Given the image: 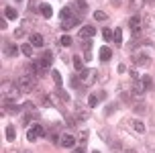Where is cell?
<instances>
[{"mask_svg": "<svg viewBox=\"0 0 155 153\" xmlns=\"http://www.w3.org/2000/svg\"><path fill=\"white\" fill-rule=\"evenodd\" d=\"M80 18H82V16L76 15V10L71 6H65V8L59 10V21H61L63 31H70V29H74L76 25H80Z\"/></svg>", "mask_w": 155, "mask_h": 153, "instance_id": "6da1fadb", "label": "cell"}, {"mask_svg": "<svg viewBox=\"0 0 155 153\" xmlns=\"http://www.w3.org/2000/svg\"><path fill=\"white\" fill-rule=\"evenodd\" d=\"M16 86L21 88V92H33L37 86V78L33 74H23V76L16 80Z\"/></svg>", "mask_w": 155, "mask_h": 153, "instance_id": "7a4b0ae2", "label": "cell"}, {"mask_svg": "<svg viewBox=\"0 0 155 153\" xmlns=\"http://www.w3.org/2000/svg\"><path fill=\"white\" fill-rule=\"evenodd\" d=\"M18 94H21V88L18 86H15L12 82H8V80L2 82V98L15 100V98H18Z\"/></svg>", "mask_w": 155, "mask_h": 153, "instance_id": "3957f363", "label": "cell"}, {"mask_svg": "<svg viewBox=\"0 0 155 153\" xmlns=\"http://www.w3.org/2000/svg\"><path fill=\"white\" fill-rule=\"evenodd\" d=\"M78 80H80V84H84V86L94 84V80H96V69L86 68V69H82V72H78Z\"/></svg>", "mask_w": 155, "mask_h": 153, "instance_id": "277c9868", "label": "cell"}, {"mask_svg": "<svg viewBox=\"0 0 155 153\" xmlns=\"http://www.w3.org/2000/svg\"><path fill=\"white\" fill-rule=\"evenodd\" d=\"M41 135H45V129L41 127V125H35V127H29V131H27V139L31 141V143H35Z\"/></svg>", "mask_w": 155, "mask_h": 153, "instance_id": "5b68a950", "label": "cell"}, {"mask_svg": "<svg viewBox=\"0 0 155 153\" xmlns=\"http://www.w3.org/2000/svg\"><path fill=\"white\" fill-rule=\"evenodd\" d=\"M129 25H131L133 37L137 39V37H139V35H141V29H143V18H141L139 15H135V16H133V18H131V23H129Z\"/></svg>", "mask_w": 155, "mask_h": 153, "instance_id": "8992f818", "label": "cell"}, {"mask_svg": "<svg viewBox=\"0 0 155 153\" xmlns=\"http://www.w3.org/2000/svg\"><path fill=\"white\" fill-rule=\"evenodd\" d=\"M94 35H96V29H94L92 25H86V27H82V29H80L78 39H82V41H90Z\"/></svg>", "mask_w": 155, "mask_h": 153, "instance_id": "52a82bcc", "label": "cell"}, {"mask_svg": "<svg viewBox=\"0 0 155 153\" xmlns=\"http://www.w3.org/2000/svg\"><path fill=\"white\" fill-rule=\"evenodd\" d=\"M51 63H53V53H51V51H43L41 59L37 61V65L41 69H49V68H51Z\"/></svg>", "mask_w": 155, "mask_h": 153, "instance_id": "ba28073f", "label": "cell"}, {"mask_svg": "<svg viewBox=\"0 0 155 153\" xmlns=\"http://www.w3.org/2000/svg\"><path fill=\"white\" fill-rule=\"evenodd\" d=\"M133 61H135V65H149V55L141 49V51H135V55H133Z\"/></svg>", "mask_w": 155, "mask_h": 153, "instance_id": "9c48e42d", "label": "cell"}, {"mask_svg": "<svg viewBox=\"0 0 155 153\" xmlns=\"http://www.w3.org/2000/svg\"><path fill=\"white\" fill-rule=\"evenodd\" d=\"M29 39H31L29 43H31L33 47H43V45H45V39H43V35H39V33H33Z\"/></svg>", "mask_w": 155, "mask_h": 153, "instance_id": "30bf717a", "label": "cell"}, {"mask_svg": "<svg viewBox=\"0 0 155 153\" xmlns=\"http://www.w3.org/2000/svg\"><path fill=\"white\" fill-rule=\"evenodd\" d=\"M90 116V110L84 106H76V121H88Z\"/></svg>", "mask_w": 155, "mask_h": 153, "instance_id": "8fae6325", "label": "cell"}, {"mask_svg": "<svg viewBox=\"0 0 155 153\" xmlns=\"http://www.w3.org/2000/svg\"><path fill=\"white\" fill-rule=\"evenodd\" d=\"M18 53V47L15 45V43H4V55H6V57H15V55Z\"/></svg>", "mask_w": 155, "mask_h": 153, "instance_id": "7c38bea8", "label": "cell"}, {"mask_svg": "<svg viewBox=\"0 0 155 153\" xmlns=\"http://www.w3.org/2000/svg\"><path fill=\"white\" fill-rule=\"evenodd\" d=\"M61 147H74L76 145V137L74 135H70V133H65V135H61Z\"/></svg>", "mask_w": 155, "mask_h": 153, "instance_id": "4fadbf2b", "label": "cell"}, {"mask_svg": "<svg viewBox=\"0 0 155 153\" xmlns=\"http://www.w3.org/2000/svg\"><path fill=\"white\" fill-rule=\"evenodd\" d=\"M71 8H74V10H76L78 15L82 16L86 12V10H88V6H86V2L84 0H76V2H74V4H71Z\"/></svg>", "mask_w": 155, "mask_h": 153, "instance_id": "5bb4252c", "label": "cell"}, {"mask_svg": "<svg viewBox=\"0 0 155 153\" xmlns=\"http://www.w3.org/2000/svg\"><path fill=\"white\" fill-rule=\"evenodd\" d=\"M131 127L137 131L139 135H141V133H145V125H143V121H139V118H133V121H131Z\"/></svg>", "mask_w": 155, "mask_h": 153, "instance_id": "9a60e30c", "label": "cell"}, {"mask_svg": "<svg viewBox=\"0 0 155 153\" xmlns=\"http://www.w3.org/2000/svg\"><path fill=\"white\" fill-rule=\"evenodd\" d=\"M39 12L45 16V18H51V15H53V10H51L49 4H41V6H39Z\"/></svg>", "mask_w": 155, "mask_h": 153, "instance_id": "2e32d148", "label": "cell"}, {"mask_svg": "<svg viewBox=\"0 0 155 153\" xmlns=\"http://www.w3.org/2000/svg\"><path fill=\"white\" fill-rule=\"evenodd\" d=\"M4 18H8V21H15L16 18V10L10 6H4Z\"/></svg>", "mask_w": 155, "mask_h": 153, "instance_id": "e0dca14e", "label": "cell"}, {"mask_svg": "<svg viewBox=\"0 0 155 153\" xmlns=\"http://www.w3.org/2000/svg\"><path fill=\"white\" fill-rule=\"evenodd\" d=\"M110 57H112V51H110L108 47H102L100 49V59L102 61H110Z\"/></svg>", "mask_w": 155, "mask_h": 153, "instance_id": "ac0fdd59", "label": "cell"}, {"mask_svg": "<svg viewBox=\"0 0 155 153\" xmlns=\"http://www.w3.org/2000/svg\"><path fill=\"white\" fill-rule=\"evenodd\" d=\"M145 92V86L141 84V80H137V84H135V88H133V96H141Z\"/></svg>", "mask_w": 155, "mask_h": 153, "instance_id": "d6986e66", "label": "cell"}, {"mask_svg": "<svg viewBox=\"0 0 155 153\" xmlns=\"http://www.w3.org/2000/svg\"><path fill=\"white\" fill-rule=\"evenodd\" d=\"M6 139H8V141H15V139H16V129L12 127V125H8V127H6Z\"/></svg>", "mask_w": 155, "mask_h": 153, "instance_id": "ffe728a7", "label": "cell"}, {"mask_svg": "<svg viewBox=\"0 0 155 153\" xmlns=\"http://www.w3.org/2000/svg\"><path fill=\"white\" fill-rule=\"evenodd\" d=\"M143 4H145V0H129V8L131 10H139Z\"/></svg>", "mask_w": 155, "mask_h": 153, "instance_id": "44dd1931", "label": "cell"}, {"mask_svg": "<svg viewBox=\"0 0 155 153\" xmlns=\"http://www.w3.org/2000/svg\"><path fill=\"white\" fill-rule=\"evenodd\" d=\"M102 37L106 39V41H114V31H110L108 27H106V29H102Z\"/></svg>", "mask_w": 155, "mask_h": 153, "instance_id": "7402d4cb", "label": "cell"}, {"mask_svg": "<svg viewBox=\"0 0 155 153\" xmlns=\"http://www.w3.org/2000/svg\"><path fill=\"white\" fill-rule=\"evenodd\" d=\"M141 84L145 86V90H149V88H153V80H151L149 76H143L141 78Z\"/></svg>", "mask_w": 155, "mask_h": 153, "instance_id": "603a6c76", "label": "cell"}, {"mask_svg": "<svg viewBox=\"0 0 155 153\" xmlns=\"http://www.w3.org/2000/svg\"><path fill=\"white\" fill-rule=\"evenodd\" d=\"M21 51H23L27 57H31V55H33V45H31V43H25V45L21 47Z\"/></svg>", "mask_w": 155, "mask_h": 153, "instance_id": "cb8c5ba5", "label": "cell"}, {"mask_svg": "<svg viewBox=\"0 0 155 153\" xmlns=\"http://www.w3.org/2000/svg\"><path fill=\"white\" fill-rule=\"evenodd\" d=\"M51 76H53V82L57 84V88H61V74L59 72H51Z\"/></svg>", "mask_w": 155, "mask_h": 153, "instance_id": "d4e9b609", "label": "cell"}, {"mask_svg": "<svg viewBox=\"0 0 155 153\" xmlns=\"http://www.w3.org/2000/svg\"><path fill=\"white\" fill-rule=\"evenodd\" d=\"M98 98H100V96H96V94H92V96L88 98V106H90V108H94L96 104H98Z\"/></svg>", "mask_w": 155, "mask_h": 153, "instance_id": "484cf974", "label": "cell"}, {"mask_svg": "<svg viewBox=\"0 0 155 153\" xmlns=\"http://www.w3.org/2000/svg\"><path fill=\"white\" fill-rule=\"evenodd\" d=\"M71 43H74V41H71L70 35H61V45H63V47H70Z\"/></svg>", "mask_w": 155, "mask_h": 153, "instance_id": "4316f807", "label": "cell"}, {"mask_svg": "<svg viewBox=\"0 0 155 153\" xmlns=\"http://www.w3.org/2000/svg\"><path fill=\"white\" fill-rule=\"evenodd\" d=\"M94 18H96V21H106L108 16H106V12H102V10H96V12H94Z\"/></svg>", "mask_w": 155, "mask_h": 153, "instance_id": "83f0119b", "label": "cell"}, {"mask_svg": "<svg viewBox=\"0 0 155 153\" xmlns=\"http://www.w3.org/2000/svg\"><path fill=\"white\" fill-rule=\"evenodd\" d=\"M57 96H59L63 102H70V96H68V92H63L61 88H57Z\"/></svg>", "mask_w": 155, "mask_h": 153, "instance_id": "f1b7e54d", "label": "cell"}, {"mask_svg": "<svg viewBox=\"0 0 155 153\" xmlns=\"http://www.w3.org/2000/svg\"><path fill=\"white\" fill-rule=\"evenodd\" d=\"M114 43H118V45L123 43V31H120V29L114 31Z\"/></svg>", "mask_w": 155, "mask_h": 153, "instance_id": "f546056e", "label": "cell"}, {"mask_svg": "<svg viewBox=\"0 0 155 153\" xmlns=\"http://www.w3.org/2000/svg\"><path fill=\"white\" fill-rule=\"evenodd\" d=\"M74 65H76L78 72H82V69H84V68H82V65H84V61L80 59V57H76V59H74Z\"/></svg>", "mask_w": 155, "mask_h": 153, "instance_id": "4dcf8cb0", "label": "cell"}, {"mask_svg": "<svg viewBox=\"0 0 155 153\" xmlns=\"http://www.w3.org/2000/svg\"><path fill=\"white\" fill-rule=\"evenodd\" d=\"M43 106H53V100H51V96H43Z\"/></svg>", "mask_w": 155, "mask_h": 153, "instance_id": "1f68e13d", "label": "cell"}, {"mask_svg": "<svg viewBox=\"0 0 155 153\" xmlns=\"http://www.w3.org/2000/svg\"><path fill=\"white\" fill-rule=\"evenodd\" d=\"M78 139H80L82 143H86V139H88V133H86V131H82V133L78 135Z\"/></svg>", "mask_w": 155, "mask_h": 153, "instance_id": "d6a6232c", "label": "cell"}, {"mask_svg": "<svg viewBox=\"0 0 155 153\" xmlns=\"http://www.w3.org/2000/svg\"><path fill=\"white\" fill-rule=\"evenodd\" d=\"M90 49H92V41H84V51L88 53Z\"/></svg>", "mask_w": 155, "mask_h": 153, "instance_id": "836d02e7", "label": "cell"}, {"mask_svg": "<svg viewBox=\"0 0 155 153\" xmlns=\"http://www.w3.org/2000/svg\"><path fill=\"white\" fill-rule=\"evenodd\" d=\"M90 59H92V51H88V53L84 55V61H90Z\"/></svg>", "mask_w": 155, "mask_h": 153, "instance_id": "e575fe53", "label": "cell"}, {"mask_svg": "<svg viewBox=\"0 0 155 153\" xmlns=\"http://www.w3.org/2000/svg\"><path fill=\"white\" fill-rule=\"evenodd\" d=\"M74 153H86V149H84V147H78V149H76Z\"/></svg>", "mask_w": 155, "mask_h": 153, "instance_id": "d590c367", "label": "cell"}, {"mask_svg": "<svg viewBox=\"0 0 155 153\" xmlns=\"http://www.w3.org/2000/svg\"><path fill=\"white\" fill-rule=\"evenodd\" d=\"M145 2H147L149 6H155V0H145Z\"/></svg>", "mask_w": 155, "mask_h": 153, "instance_id": "8d00e7d4", "label": "cell"}, {"mask_svg": "<svg viewBox=\"0 0 155 153\" xmlns=\"http://www.w3.org/2000/svg\"><path fill=\"white\" fill-rule=\"evenodd\" d=\"M92 153H100V151H92Z\"/></svg>", "mask_w": 155, "mask_h": 153, "instance_id": "74e56055", "label": "cell"}, {"mask_svg": "<svg viewBox=\"0 0 155 153\" xmlns=\"http://www.w3.org/2000/svg\"><path fill=\"white\" fill-rule=\"evenodd\" d=\"M23 153H31V151H23Z\"/></svg>", "mask_w": 155, "mask_h": 153, "instance_id": "f35d334b", "label": "cell"}, {"mask_svg": "<svg viewBox=\"0 0 155 153\" xmlns=\"http://www.w3.org/2000/svg\"><path fill=\"white\" fill-rule=\"evenodd\" d=\"M16 2H23V0H16Z\"/></svg>", "mask_w": 155, "mask_h": 153, "instance_id": "ab89813d", "label": "cell"}]
</instances>
